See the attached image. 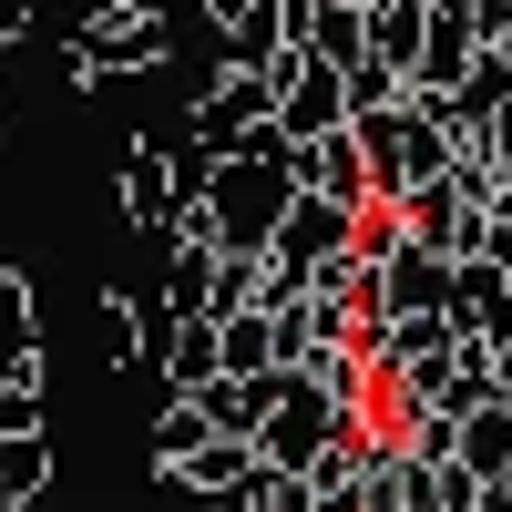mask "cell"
<instances>
[{"instance_id":"ba28073f","label":"cell","mask_w":512,"mask_h":512,"mask_svg":"<svg viewBox=\"0 0 512 512\" xmlns=\"http://www.w3.org/2000/svg\"><path fill=\"white\" fill-rule=\"evenodd\" d=\"M216 431V420H205V400L195 390H164V420H154V441H144V461L154 472H175V461H195V441Z\"/></svg>"},{"instance_id":"3957f363","label":"cell","mask_w":512,"mask_h":512,"mask_svg":"<svg viewBox=\"0 0 512 512\" xmlns=\"http://www.w3.org/2000/svg\"><path fill=\"white\" fill-rule=\"evenodd\" d=\"M338 431H349V400H328L318 379L287 369V390L267 400V420H256V461H267V472H318V451Z\"/></svg>"},{"instance_id":"7c38bea8","label":"cell","mask_w":512,"mask_h":512,"mask_svg":"<svg viewBox=\"0 0 512 512\" xmlns=\"http://www.w3.org/2000/svg\"><path fill=\"white\" fill-rule=\"evenodd\" d=\"M379 297H390V308H431V297H441V256H431V246H390Z\"/></svg>"},{"instance_id":"9a60e30c","label":"cell","mask_w":512,"mask_h":512,"mask_svg":"<svg viewBox=\"0 0 512 512\" xmlns=\"http://www.w3.org/2000/svg\"><path fill=\"white\" fill-rule=\"evenodd\" d=\"M154 512H216V492L195 472H154Z\"/></svg>"},{"instance_id":"277c9868","label":"cell","mask_w":512,"mask_h":512,"mask_svg":"<svg viewBox=\"0 0 512 512\" xmlns=\"http://www.w3.org/2000/svg\"><path fill=\"white\" fill-rule=\"evenodd\" d=\"M185 113H195V144H205V154H256V144H287V134H277V82H267V72H216Z\"/></svg>"},{"instance_id":"52a82bcc","label":"cell","mask_w":512,"mask_h":512,"mask_svg":"<svg viewBox=\"0 0 512 512\" xmlns=\"http://www.w3.org/2000/svg\"><path fill=\"white\" fill-rule=\"evenodd\" d=\"M287 164H297V185H308V195H338V205H359V195H369V154H359L349 123H338V134L287 144Z\"/></svg>"},{"instance_id":"2e32d148","label":"cell","mask_w":512,"mask_h":512,"mask_svg":"<svg viewBox=\"0 0 512 512\" xmlns=\"http://www.w3.org/2000/svg\"><path fill=\"white\" fill-rule=\"evenodd\" d=\"M11 379H41V338H21V349H0V390Z\"/></svg>"},{"instance_id":"7a4b0ae2","label":"cell","mask_w":512,"mask_h":512,"mask_svg":"<svg viewBox=\"0 0 512 512\" xmlns=\"http://www.w3.org/2000/svg\"><path fill=\"white\" fill-rule=\"evenodd\" d=\"M164 52H175V31H164L154 0H103V11H82V31H62L72 93H103L123 72H164Z\"/></svg>"},{"instance_id":"5bb4252c","label":"cell","mask_w":512,"mask_h":512,"mask_svg":"<svg viewBox=\"0 0 512 512\" xmlns=\"http://www.w3.org/2000/svg\"><path fill=\"white\" fill-rule=\"evenodd\" d=\"M11 431H52V400H41V379H11L0 390V441Z\"/></svg>"},{"instance_id":"8fae6325","label":"cell","mask_w":512,"mask_h":512,"mask_svg":"<svg viewBox=\"0 0 512 512\" xmlns=\"http://www.w3.org/2000/svg\"><path fill=\"white\" fill-rule=\"evenodd\" d=\"M175 472H195L205 492L226 502V492H236V482L256 472V441H246V431H205V441H195V461H175Z\"/></svg>"},{"instance_id":"30bf717a","label":"cell","mask_w":512,"mask_h":512,"mask_svg":"<svg viewBox=\"0 0 512 512\" xmlns=\"http://www.w3.org/2000/svg\"><path fill=\"white\" fill-rule=\"evenodd\" d=\"M52 472H62V461H52V431H11V441H0V492H11V502H41Z\"/></svg>"},{"instance_id":"ffe728a7","label":"cell","mask_w":512,"mask_h":512,"mask_svg":"<svg viewBox=\"0 0 512 512\" xmlns=\"http://www.w3.org/2000/svg\"><path fill=\"white\" fill-rule=\"evenodd\" d=\"M482 512H512V502H502V492H492V502H482Z\"/></svg>"},{"instance_id":"d6986e66","label":"cell","mask_w":512,"mask_h":512,"mask_svg":"<svg viewBox=\"0 0 512 512\" xmlns=\"http://www.w3.org/2000/svg\"><path fill=\"white\" fill-rule=\"evenodd\" d=\"M502 154H512V113H502Z\"/></svg>"},{"instance_id":"9c48e42d","label":"cell","mask_w":512,"mask_h":512,"mask_svg":"<svg viewBox=\"0 0 512 512\" xmlns=\"http://www.w3.org/2000/svg\"><path fill=\"white\" fill-rule=\"evenodd\" d=\"M154 379H164V390H205V379H216V318H205V308L175 318V349H164Z\"/></svg>"},{"instance_id":"e0dca14e","label":"cell","mask_w":512,"mask_h":512,"mask_svg":"<svg viewBox=\"0 0 512 512\" xmlns=\"http://www.w3.org/2000/svg\"><path fill=\"white\" fill-rule=\"evenodd\" d=\"M11 41H31V0H0V52Z\"/></svg>"},{"instance_id":"ac0fdd59","label":"cell","mask_w":512,"mask_h":512,"mask_svg":"<svg viewBox=\"0 0 512 512\" xmlns=\"http://www.w3.org/2000/svg\"><path fill=\"white\" fill-rule=\"evenodd\" d=\"M236 11H246V0H205V21H236Z\"/></svg>"},{"instance_id":"8992f818","label":"cell","mask_w":512,"mask_h":512,"mask_svg":"<svg viewBox=\"0 0 512 512\" xmlns=\"http://www.w3.org/2000/svg\"><path fill=\"white\" fill-rule=\"evenodd\" d=\"M113 195H123V226H134V236H175V226L195 216L185 185H175V144H123Z\"/></svg>"},{"instance_id":"4fadbf2b","label":"cell","mask_w":512,"mask_h":512,"mask_svg":"<svg viewBox=\"0 0 512 512\" xmlns=\"http://www.w3.org/2000/svg\"><path fill=\"white\" fill-rule=\"evenodd\" d=\"M451 441H461V461H472V472H502V461H512V420H502V410H472Z\"/></svg>"},{"instance_id":"6da1fadb","label":"cell","mask_w":512,"mask_h":512,"mask_svg":"<svg viewBox=\"0 0 512 512\" xmlns=\"http://www.w3.org/2000/svg\"><path fill=\"white\" fill-rule=\"evenodd\" d=\"M287 195H297V164H287V144L216 154V185H205V205H195V216H185L175 236H216V246L267 256V236L287 226Z\"/></svg>"},{"instance_id":"5b68a950","label":"cell","mask_w":512,"mask_h":512,"mask_svg":"<svg viewBox=\"0 0 512 512\" xmlns=\"http://www.w3.org/2000/svg\"><path fill=\"white\" fill-rule=\"evenodd\" d=\"M267 82H277V134H287V144L338 134V123H349V72H338V62H318V52H277Z\"/></svg>"}]
</instances>
